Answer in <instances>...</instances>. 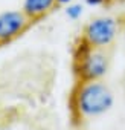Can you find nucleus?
Listing matches in <instances>:
<instances>
[{
    "instance_id": "nucleus-3",
    "label": "nucleus",
    "mask_w": 125,
    "mask_h": 130,
    "mask_svg": "<svg viewBox=\"0 0 125 130\" xmlns=\"http://www.w3.org/2000/svg\"><path fill=\"white\" fill-rule=\"evenodd\" d=\"M119 35H120V22L113 15H99L86 23L79 41L90 47L107 51L108 47L113 46V43Z\"/></svg>"
},
{
    "instance_id": "nucleus-4",
    "label": "nucleus",
    "mask_w": 125,
    "mask_h": 130,
    "mask_svg": "<svg viewBox=\"0 0 125 130\" xmlns=\"http://www.w3.org/2000/svg\"><path fill=\"white\" fill-rule=\"evenodd\" d=\"M32 22L22 9H6L0 12V44L20 37Z\"/></svg>"
},
{
    "instance_id": "nucleus-9",
    "label": "nucleus",
    "mask_w": 125,
    "mask_h": 130,
    "mask_svg": "<svg viewBox=\"0 0 125 130\" xmlns=\"http://www.w3.org/2000/svg\"><path fill=\"white\" fill-rule=\"evenodd\" d=\"M72 2H75V0H56V5L58 6H66V5H69Z\"/></svg>"
},
{
    "instance_id": "nucleus-1",
    "label": "nucleus",
    "mask_w": 125,
    "mask_h": 130,
    "mask_svg": "<svg viewBox=\"0 0 125 130\" xmlns=\"http://www.w3.org/2000/svg\"><path fill=\"white\" fill-rule=\"evenodd\" d=\"M114 106L113 90L102 81H78L72 93V109L78 119L99 118Z\"/></svg>"
},
{
    "instance_id": "nucleus-5",
    "label": "nucleus",
    "mask_w": 125,
    "mask_h": 130,
    "mask_svg": "<svg viewBox=\"0 0 125 130\" xmlns=\"http://www.w3.org/2000/svg\"><path fill=\"white\" fill-rule=\"evenodd\" d=\"M55 6H58L56 0H23L22 2V11L29 17L31 22H37L46 17L55 9Z\"/></svg>"
},
{
    "instance_id": "nucleus-8",
    "label": "nucleus",
    "mask_w": 125,
    "mask_h": 130,
    "mask_svg": "<svg viewBox=\"0 0 125 130\" xmlns=\"http://www.w3.org/2000/svg\"><path fill=\"white\" fill-rule=\"evenodd\" d=\"M120 38H122V43L125 46V20L120 23Z\"/></svg>"
},
{
    "instance_id": "nucleus-7",
    "label": "nucleus",
    "mask_w": 125,
    "mask_h": 130,
    "mask_svg": "<svg viewBox=\"0 0 125 130\" xmlns=\"http://www.w3.org/2000/svg\"><path fill=\"white\" fill-rule=\"evenodd\" d=\"M82 3L89 8H101L107 3V0H84Z\"/></svg>"
},
{
    "instance_id": "nucleus-2",
    "label": "nucleus",
    "mask_w": 125,
    "mask_h": 130,
    "mask_svg": "<svg viewBox=\"0 0 125 130\" xmlns=\"http://www.w3.org/2000/svg\"><path fill=\"white\" fill-rule=\"evenodd\" d=\"M110 71V55L105 49H95L79 41L73 54V74L78 81L102 80Z\"/></svg>"
},
{
    "instance_id": "nucleus-6",
    "label": "nucleus",
    "mask_w": 125,
    "mask_h": 130,
    "mask_svg": "<svg viewBox=\"0 0 125 130\" xmlns=\"http://www.w3.org/2000/svg\"><path fill=\"white\" fill-rule=\"evenodd\" d=\"M84 9H86V5L84 3L72 2V3H69V5L64 6V14H66V17L69 20L76 22V20H79L84 15Z\"/></svg>"
}]
</instances>
